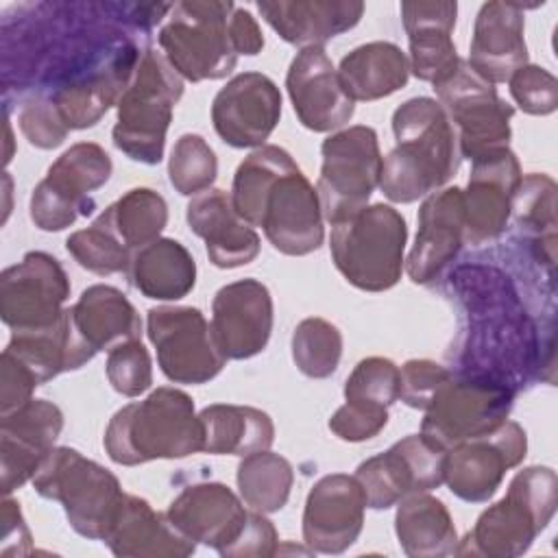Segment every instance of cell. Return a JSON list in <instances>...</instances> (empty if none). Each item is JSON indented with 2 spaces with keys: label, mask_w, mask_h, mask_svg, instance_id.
<instances>
[{
  "label": "cell",
  "mask_w": 558,
  "mask_h": 558,
  "mask_svg": "<svg viewBox=\"0 0 558 558\" xmlns=\"http://www.w3.org/2000/svg\"><path fill=\"white\" fill-rule=\"evenodd\" d=\"M488 296H473L458 279L456 288L464 307V351L473 375L499 381L517 392L521 377L532 368L534 329L510 283L495 268H484Z\"/></svg>",
  "instance_id": "4"
},
{
  "label": "cell",
  "mask_w": 558,
  "mask_h": 558,
  "mask_svg": "<svg viewBox=\"0 0 558 558\" xmlns=\"http://www.w3.org/2000/svg\"><path fill=\"white\" fill-rule=\"evenodd\" d=\"M68 253L74 262L94 272V275H118L126 272L131 264V251L98 220H94L87 229L74 231L65 240Z\"/></svg>",
  "instance_id": "41"
},
{
  "label": "cell",
  "mask_w": 558,
  "mask_h": 558,
  "mask_svg": "<svg viewBox=\"0 0 558 558\" xmlns=\"http://www.w3.org/2000/svg\"><path fill=\"white\" fill-rule=\"evenodd\" d=\"M107 456L122 466L179 460L203 451V425L187 392L161 386L120 408L102 438Z\"/></svg>",
  "instance_id": "5"
},
{
  "label": "cell",
  "mask_w": 558,
  "mask_h": 558,
  "mask_svg": "<svg viewBox=\"0 0 558 558\" xmlns=\"http://www.w3.org/2000/svg\"><path fill=\"white\" fill-rule=\"evenodd\" d=\"M281 118V92L262 72L235 74L211 102L218 137L233 148H259Z\"/></svg>",
  "instance_id": "18"
},
{
  "label": "cell",
  "mask_w": 558,
  "mask_h": 558,
  "mask_svg": "<svg viewBox=\"0 0 558 558\" xmlns=\"http://www.w3.org/2000/svg\"><path fill=\"white\" fill-rule=\"evenodd\" d=\"M37 379L31 371L13 357L9 351L0 355V410L9 414L33 399V390L37 388Z\"/></svg>",
  "instance_id": "49"
},
{
  "label": "cell",
  "mask_w": 558,
  "mask_h": 558,
  "mask_svg": "<svg viewBox=\"0 0 558 558\" xmlns=\"http://www.w3.org/2000/svg\"><path fill=\"white\" fill-rule=\"evenodd\" d=\"M248 512L242 497L220 482L185 486L166 510L190 541L214 547L218 554L242 534Z\"/></svg>",
  "instance_id": "25"
},
{
  "label": "cell",
  "mask_w": 558,
  "mask_h": 558,
  "mask_svg": "<svg viewBox=\"0 0 558 558\" xmlns=\"http://www.w3.org/2000/svg\"><path fill=\"white\" fill-rule=\"evenodd\" d=\"M113 172L111 157L94 142L70 146L35 185L28 214L41 231H63L94 209L92 192L100 190Z\"/></svg>",
  "instance_id": "13"
},
{
  "label": "cell",
  "mask_w": 558,
  "mask_h": 558,
  "mask_svg": "<svg viewBox=\"0 0 558 558\" xmlns=\"http://www.w3.org/2000/svg\"><path fill=\"white\" fill-rule=\"evenodd\" d=\"M558 506V477L549 466H527L519 471L506 495L488 506L473 530L458 541V556L517 558L525 554L534 538L549 525Z\"/></svg>",
  "instance_id": "6"
},
{
  "label": "cell",
  "mask_w": 558,
  "mask_h": 558,
  "mask_svg": "<svg viewBox=\"0 0 558 558\" xmlns=\"http://www.w3.org/2000/svg\"><path fill=\"white\" fill-rule=\"evenodd\" d=\"M338 78L353 102H371L405 87L410 61L392 41H368L342 57Z\"/></svg>",
  "instance_id": "33"
},
{
  "label": "cell",
  "mask_w": 558,
  "mask_h": 558,
  "mask_svg": "<svg viewBox=\"0 0 558 558\" xmlns=\"http://www.w3.org/2000/svg\"><path fill=\"white\" fill-rule=\"evenodd\" d=\"M510 96L530 116H549L558 107V81L541 65H523L510 76Z\"/></svg>",
  "instance_id": "44"
},
{
  "label": "cell",
  "mask_w": 558,
  "mask_h": 558,
  "mask_svg": "<svg viewBox=\"0 0 558 558\" xmlns=\"http://www.w3.org/2000/svg\"><path fill=\"white\" fill-rule=\"evenodd\" d=\"M168 177L181 196H196L209 190L218 177L214 148L196 133H183L170 153Z\"/></svg>",
  "instance_id": "39"
},
{
  "label": "cell",
  "mask_w": 558,
  "mask_h": 558,
  "mask_svg": "<svg viewBox=\"0 0 558 558\" xmlns=\"http://www.w3.org/2000/svg\"><path fill=\"white\" fill-rule=\"evenodd\" d=\"M203 425V451L216 456H248L270 449L275 440L272 418L251 405L214 403L198 412Z\"/></svg>",
  "instance_id": "35"
},
{
  "label": "cell",
  "mask_w": 558,
  "mask_h": 558,
  "mask_svg": "<svg viewBox=\"0 0 558 558\" xmlns=\"http://www.w3.org/2000/svg\"><path fill=\"white\" fill-rule=\"evenodd\" d=\"M464 203L460 187H440L425 196L418 209L416 240L405 259L414 283H432L464 246Z\"/></svg>",
  "instance_id": "24"
},
{
  "label": "cell",
  "mask_w": 558,
  "mask_h": 558,
  "mask_svg": "<svg viewBox=\"0 0 558 558\" xmlns=\"http://www.w3.org/2000/svg\"><path fill=\"white\" fill-rule=\"evenodd\" d=\"M512 214L517 225L525 233H534L538 242L543 235L547 240H556V183L547 174L530 172L521 179L514 198Z\"/></svg>",
  "instance_id": "42"
},
{
  "label": "cell",
  "mask_w": 558,
  "mask_h": 558,
  "mask_svg": "<svg viewBox=\"0 0 558 558\" xmlns=\"http://www.w3.org/2000/svg\"><path fill=\"white\" fill-rule=\"evenodd\" d=\"M262 17L275 33L303 48H323L329 39L351 31L364 13L360 0H264L257 2Z\"/></svg>",
  "instance_id": "29"
},
{
  "label": "cell",
  "mask_w": 558,
  "mask_h": 558,
  "mask_svg": "<svg viewBox=\"0 0 558 558\" xmlns=\"http://www.w3.org/2000/svg\"><path fill=\"white\" fill-rule=\"evenodd\" d=\"M395 532L410 558H442L456 554L458 547V532L447 506L429 493H414L397 504Z\"/></svg>",
  "instance_id": "34"
},
{
  "label": "cell",
  "mask_w": 558,
  "mask_h": 558,
  "mask_svg": "<svg viewBox=\"0 0 558 558\" xmlns=\"http://www.w3.org/2000/svg\"><path fill=\"white\" fill-rule=\"evenodd\" d=\"M157 41L177 74L192 83L225 78L240 54L255 57L264 48L255 17L246 9L220 0L172 4Z\"/></svg>",
  "instance_id": "2"
},
{
  "label": "cell",
  "mask_w": 558,
  "mask_h": 558,
  "mask_svg": "<svg viewBox=\"0 0 558 558\" xmlns=\"http://www.w3.org/2000/svg\"><path fill=\"white\" fill-rule=\"evenodd\" d=\"M512 401L514 390L499 381L477 375H451L423 410L421 436L449 451L460 442L495 432L506 421Z\"/></svg>",
  "instance_id": "11"
},
{
  "label": "cell",
  "mask_w": 558,
  "mask_h": 558,
  "mask_svg": "<svg viewBox=\"0 0 558 558\" xmlns=\"http://www.w3.org/2000/svg\"><path fill=\"white\" fill-rule=\"evenodd\" d=\"M447 451L421 434L397 440L384 453L366 458L355 469V480L366 495V508L386 510L414 493H429L445 484Z\"/></svg>",
  "instance_id": "15"
},
{
  "label": "cell",
  "mask_w": 558,
  "mask_h": 558,
  "mask_svg": "<svg viewBox=\"0 0 558 558\" xmlns=\"http://www.w3.org/2000/svg\"><path fill=\"white\" fill-rule=\"evenodd\" d=\"M63 429V412L46 399H31L0 421V484L9 497L35 477Z\"/></svg>",
  "instance_id": "21"
},
{
  "label": "cell",
  "mask_w": 558,
  "mask_h": 558,
  "mask_svg": "<svg viewBox=\"0 0 558 558\" xmlns=\"http://www.w3.org/2000/svg\"><path fill=\"white\" fill-rule=\"evenodd\" d=\"M37 495L63 506L72 530L89 541H105L126 493L102 464L72 447H54L31 480Z\"/></svg>",
  "instance_id": "8"
},
{
  "label": "cell",
  "mask_w": 558,
  "mask_h": 558,
  "mask_svg": "<svg viewBox=\"0 0 558 558\" xmlns=\"http://www.w3.org/2000/svg\"><path fill=\"white\" fill-rule=\"evenodd\" d=\"M235 482L242 501L251 510L270 514L288 504L294 484V469L283 456L264 449L240 460Z\"/></svg>",
  "instance_id": "37"
},
{
  "label": "cell",
  "mask_w": 558,
  "mask_h": 558,
  "mask_svg": "<svg viewBox=\"0 0 558 558\" xmlns=\"http://www.w3.org/2000/svg\"><path fill=\"white\" fill-rule=\"evenodd\" d=\"M318 201L323 218L333 227L366 207L379 187L384 157L373 126L355 124L331 133L323 146Z\"/></svg>",
  "instance_id": "10"
},
{
  "label": "cell",
  "mask_w": 558,
  "mask_h": 558,
  "mask_svg": "<svg viewBox=\"0 0 558 558\" xmlns=\"http://www.w3.org/2000/svg\"><path fill=\"white\" fill-rule=\"evenodd\" d=\"M185 218L190 229L205 242L207 257L214 266L238 268L257 257L259 235L233 209L231 192L209 187L192 196Z\"/></svg>",
  "instance_id": "28"
},
{
  "label": "cell",
  "mask_w": 558,
  "mask_h": 558,
  "mask_svg": "<svg viewBox=\"0 0 558 558\" xmlns=\"http://www.w3.org/2000/svg\"><path fill=\"white\" fill-rule=\"evenodd\" d=\"M399 9L410 44V72L432 85L451 76L462 61L451 37L458 2H401Z\"/></svg>",
  "instance_id": "27"
},
{
  "label": "cell",
  "mask_w": 558,
  "mask_h": 558,
  "mask_svg": "<svg viewBox=\"0 0 558 558\" xmlns=\"http://www.w3.org/2000/svg\"><path fill=\"white\" fill-rule=\"evenodd\" d=\"M405 242V218L392 205L375 203L333 225L329 251L338 272L351 286L364 292H384L401 279Z\"/></svg>",
  "instance_id": "9"
},
{
  "label": "cell",
  "mask_w": 558,
  "mask_h": 558,
  "mask_svg": "<svg viewBox=\"0 0 558 558\" xmlns=\"http://www.w3.org/2000/svg\"><path fill=\"white\" fill-rule=\"evenodd\" d=\"M70 279L57 257L31 251L0 275V316L11 331L41 329L61 318Z\"/></svg>",
  "instance_id": "16"
},
{
  "label": "cell",
  "mask_w": 558,
  "mask_h": 558,
  "mask_svg": "<svg viewBox=\"0 0 558 558\" xmlns=\"http://www.w3.org/2000/svg\"><path fill=\"white\" fill-rule=\"evenodd\" d=\"M33 551L31 530L22 517L20 504L11 497L2 501V547L0 556H28Z\"/></svg>",
  "instance_id": "50"
},
{
  "label": "cell",
  "mask_w": 558,
  "mask_h": 558,
  "mask_svg": "<svg viewBox=\"0 0 558 558\" xmlns=\"http://www.w3.org/2000/svg\"><path fill=\"white\" fill-rule=\"evenodd\" d=\"M527 453L525 429L517 421H504L495 432L460 442L445 456V484L469 504L488 501L506 473Z\"/></svg>",
  "instance_id": "17"
},
{
  "label": "cell",
  "mask_w": 558,
  "mask_h": 558,
  "mask_svg": "<svg viewBox=\"0 0 558 558\" xmlns=\"http://www.w3.org/2000/svg\"><path fill=\"white\" fill-rule=\"evenodd\" d=\"M270 290L253 279L222 286L211 303V331L227 360H248L262 353L272 333Z\"/></svg>",
  "instance_id": "22"
},
{
  "label": "cell",
  "mask_w": 558,
  "mask_h": 558,
  "mask_svg": "<svg viewBox=\"0 0 558 558\" xmlns=\"http://www.w3.org/2000/svg\"><path fill=\"white\" fill-rule=\"evenodd\" d=\"M129 281L146 299L179 301L196 286V262L174 238H157L131 255Z\"/></svg>",
  "instance_id": "32"
},
{
  "label": "cell",
  "mask_w": 558,
  "mask_h": 558,
  "mask_svg": "<svg viewBox=\"0 0 558 558\" xmlns=\"http://www.w3.org/2000/svg\"><path fill=\"white\" fill-rule=\"evenodd\" d=\"M183 96V78L163 52L142 50L129 85L118 100L113 144L129 159L155 166L163 157L174 105Z\"/></svg>",
  "instance_id": "7"
},
{
  "label": "cell",
  "mask_w": 558,
  "mask_h": 558,
  "mask_svg": "<svg viewBox=\"0 0 558 558\" xmlns=\"http://www.w3.org/2000/svg\"><path fill=\"white\" fill-rule=\"evenodd\" d=\"M471 163V177L466 190H462L464 242L477 246L497 240L506 231L523 172L510 148L495 150Z\"/></svg>",
  "instance_id": "20"
},
{
  "label": "cell",
  "mask_w": 558,
  "mask_h": 558,
  "mask_svg": "<svg viewBox=\"0 0 558 558\" xmlns=\"http://www.w3.org/2000/svg\"><path fill=\"white\" fill-rule=\"evenodd\" d=\"M397 146L381 166L379 190L392 203H414L440 190L460 166L456 131L442 105L416 96L392 113Z\"/></svg>",
  "instance_id": "3"
},
{
  "label": "cell",
  "mask_w": 558,
  "mask_h": 558,
  "mask_svg": "<svg viewBox=\"0 0 558 558\" xmlns=\"http://www.w3.org/2000/svg\"><path fill=\"white\" fill-rule=\"evenodd\" d=\"M107 379L122 397H140L153 386V360L142 340H126L107 353Z\"/></svg>",
  "instance_id": "43"
},
{
  "label": "cell",
  "mask_w": 558,
  "mask_h": 558,
  "mask_svg": "<svg viewBox=\"0 0 558 558\" xmlns=\"http://www.w3.org/2000/svg\"><path fill=\"white\" fill-rule=\"evenodd\" d=\"M364 510L366 495L355 475H323L305 499L303 543L314 554L347 551L362 534Z\"/></svg>",
  "instance_id": "19"
},
{
  "label": "cell",
  "mask_w": 558,
  "mask_h": 558,
  "mask_svg": "<svg viewBox=\"0 0 558 558\" xmlns=\"http://www.w3.org/2000/svg\"><path fill=\"white\" fill-rule=\"evenodd\" d=\"M146 333L157 351L161 373L174 384H207L227 362L214 338L211 323L198 307H153L146 314Z\"/></svg>",
  "instance_id": "14"
},
{
  "label": "cell",
  "mask_w": 558,
  "mask_h": 558,
  "mask_svg": "<svg viewBox=\"0 0 558 558\" xmlns=\"http://www.w3.org/2000/svg\"><path fill=\"white\" fill-rule=\"evenodd\" d=\"M388 423V410H373L355 403H342L329 418V429L347 442L375 438Z\"/></svg>",
  "instance_id": "47"
},
{
  "label": "cell",
  "mask_w": 558,
  "mask_h": 558,
  "mask_svg": "<svg viewBox=\"0 0 558 558\" xmlns=\"http://www.w3.org/2000/svg\"><path fill=\"white\" fill-rule=\"evenodd\" d=\"M105 543L120 558H185L196 549L166 512L129 493Z\"/></svg>",
  "instance_id": "30"
},
{
  "label": "cell",
  "mask_w": 558,
  "mask_h": 558,
  "mask_svg": "<svg viewBox=\"0 0 558 558\" xmlns=\"http://www.w3.org/2000/svg\"><path fill=\"white\" fill-rule=\"evenodd\" d=\"M458 140L460 159H480L495 150L508 148L514 107L499 98L495 85L477 76L466 61L445 81L434 85Z\"/></svg>",
  "instance_id": "12"
},
{
  "label": "cell",
  "mask_w": 558,
  "mask_h": 558,
  "mask_svg": "<svg viewBox=\"0 0 558 558\" xmlns=\"http://www.w3.org/2000/svg\"><path fill=\"white\" fill-rule=\"evenodd\" d=\"M279 551V538L272 521L264 512L251 510L242 534L220 554L225 558H266Z\"/></svg>",
  "instance_id": "48"
},
{
  "label": "cell",
  "mask_w": 558,
  "mask_h": 558,
  "mask_svg": "<svg viewBox=\"0 0 558 558\" xmlns=\"http://www.w3.org/2000/svg\"><path fill=\"white\" fill-rule=\"evenodd\" d=\"M70 316L78 336L94 353L109 351L126 340H140L142 336L137 310L113 286L96 283L83 290L70 307Z\"/></svg>",
  "instance_id": "31"
},
{
  "label": "cell",
  "mask_w": 558,
  "mask_h": 558,
  "mask_svg": "<svg viewBox=\"0 0 558 558\" xmlns=\"http://www.w3.org/2000/svg\"><path fill=\"white\" fill-rule=\"evenodd\" d=\"M399 366L388 357L371 355L360 360L347 377L344 401L373 410H388L399 399Z\"/></svg>",
  "instance_id": "40"
},
{
  "label": "cell",
  "mask_w": 558,
  "mask_h": 558,
  "mask_svg": "<svg viewBox=\"0 0 558 558\" xmlns=\"http://www.w3.org/2000/svg\"><path fill=\"white\" fill-rule=\"evenodd\" d=\"M231 203L238 216L251 227H262L266 240L283 255H310L323 244L318 192L281 146L264 144L238 166Z\"/></svg>",
  "instance_id": "1"
},
{
  "label": "cell",
  "mask_w": 558,
  "mask_h": 558,
  "mask_svg": "<svg viewBox=\"0 0 558 558\" xmlns=\"http://www.w3.org/2000/svg\"><path fill=\"white\" fill-rule=\"evenodd\" d=\"M17 124L28 144L44 150L61 146L70 133V126L48 96L26 100L17 113Z\"/></svg>",
  "instance_id": "45"
},
{
  "label": "cell",
  "mask_w": 558,
  "mask_h": 558,
  "mask_svg": "<svg viewBox=\"0 0 558 558\" xmlns=\"http://www.w3.org/2000/svg\"><path fill=\"white\" fill-rule=\"evenodd\" d=\"M399 371V399L414 410H425L434 392L453 375L449 368L434 360H408Z\"/></svg>",
  "instance_id": "46"
},
{
  "label": "cell",
  "mask_w": 558,
  "mask_h": 558,
  "mask_svg": "<svg viewBox=\"0 0 558 558\" xmlns=\"http://www.w3.org/2000/svg\"><path fill=\"white\" fill-rule=\"evenodd\" d=\"M466 63L490 85L510 81L519 68L527 65L521 4L490 0L480 7Z\"/></svg>",
  "instance_id": "26"
},
{
  "label": "cell",
  "mask_w": 558,
  "mask_h": 558,
  "mask_svg": "<svg viewBox=\"0 0 558 558\" xmlns=\"http://www.w3.org/2000/svg\"><path fill=\"white\" fill-rule=\"evenodd\" d=\"M96 220L135 253L161 235L168 222V205L159 192L150 187H133L111 203Z\"/></svg>",
  "instance_id": "36"
},
{
  "label": "cell",
  "mask_w": 558,
  "mask_h": 558,
  "mask_svg": "<svg viewBox=\"0 0 558 558\" xmlns=\"http://www.w3.org/2000/svg\"><path fill=\"white\" fill-rule=\"evenodd\" d=\"M286 89L299 122L314 133L342 129L355 111V102L342 89L338 68L325 48H303L286 74Z\"/></svg>",
  "instance_id": "23"
},
{
  "label": "cell",
  "mask_w": 558,
  "mask_h": 558,
  "mask_svg": "<svg viewBox=\"0 0 558 558\" xmlns=\"http://www.w3.org/2000/svg\"><path fill=\"white\" fill-rule=\"evenodd\" d=\"M292 360L296 368L312 379L331 377L342 357V333L340 329L320 318H303L292 333Z\"/></svg>",
  "instance_id": "38"
}]
</instances>
